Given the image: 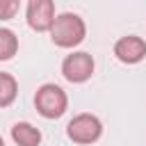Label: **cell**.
<instances>
[{
    "instance_id": "277c9868",
    "label": "cell",
    "mask_w": 146,
    "mask_h": 146,
    "mask_svg": "<svg viewBox=\"0 0 146 146\" xmlns=\"http://www.w3.org/2000/svg\"><path fill=\"white\" fill-rule=\"evenodd\" d=\"M94 57L84 50H78V52H71L66 55V59L62 62V75L73 82V84H80V82H87L91 75H94Z\"/></svg>"
},
{
    "instance_id": "7a4b0ae2",
    "label": "cell",
    "mask_w": 146,
    "mask_h": 146,
    "mask_svg": "<svg viewBox=\"0 0 146 146\" xmlns=\"http://www.w3.org/2000/svg\"><path fill=\"white\" fill-rule=\"evenodd\" d=\"M34 107L36 112L43 116V119H59L66 107H68V98H66V91L59 87V84H52V82H46L36 89L34 94Z\"/></svg>"
},
{
    "instance_id": "ba28073f",
    "label": "cell",
    "mask_w": 146,
    "mask_h": 146,
    "mask_svg": "<svg viewBox=\"0 0 146 146\" xmlns=\"http://www.w3.org/2000/svg\"><path fill=\"white\" fill-rule=\"evenodd\" d=\"M18 94V82L9 73H0V107H9L16 100Z\"/></svg>"
},
{
    "instance_id": "8992f818",
    "label": "cell",
    "mask_w": 146,
    "mask_h": 146,
    "mask_svg": "<svg viewBox=\"0 0 146 146\" xmlns=\"http://www.w3.org/2000/svg\"><path fill=\"white\" fill-rule=\"evenodd\" d=\"M114 55L123 64H137V62H141L146 57V41L141 36H137V34L121 36L114 43Z\"/></svg>"
},
{
    "instance_id": "30bf717a",
    "label": "cell",
    "mask_w": 146,
    "mask_h": 146,
    "mask_svg": "<svg viewBox=\"0 0 146 146\" xmlns=\"http://www.w3.org/2000/svg\"><path fill=\"white\" fill-rule=\"evenodd\" d=\"M18 11V0H0V21L14 18Z\"/></svg>"
},
{
    "instance_id": "9c48e42d",
    "label": "cell",
    "mask_w": 146,
    "mask_h": 146,
    "mask_svg": "<svg viewBox=\"0 0 146 146\" xmlns=\"http://www.w3.org/2000/svg\"><path fill=\"white\" fill-rule=\"evenodd\" d=\"M18 50V36L9 27H0V62H7Z\"/></svg>"
},
{
    "instance_id": "3957f363",
    "label": "cell",
    "mask_w": 146,
    "mask_h": 146,
    "mask_svg": "<svg viewBox=\"0 0 146 146\" xmlns=\"http://www.w3.org/2000/svg\"><path fill=\"white\" fill-rule=\"evenodd\" d=\"M66 135H68V139L75 141V144H94V141H98L100 135H103V123H100L98 116L84 112V114H78V116H73V119L68 121Z\"/></svg>"
},
{
    "instance_id": "6da1fadb",
    "label": "cell",
    "mask_w": 146,
    "mask_h": 146,
    "mask_svg": "<svg viewBox=\"0 0 146 146\" xmlns=\"http://www.w3.org/2000/svg\"><path fill=\"white\" fill-rule=\"evenodd\" d=\"M50 39L55 46L59 48H75L84 41L87 36V25L84 21L78 16V14H71V11H64L59 16H55L52 25H50Z\"/></svg>"
},
{
    "instance_id": "52a82bcc",
    "label": "cell",
    "mask_w": 146,
    "mask_h": 146,
    "mask_svg": "<svg viewBox=\"0 0 146 146\" xmlns=\"http://www.w3.org/2000/svg\"><path fill=\"white\" fill-rule=\"evenodd\" d=\"M11 139H14L18 146H39V144H41V130L34 128V125L27 123V121H21V123H14V128H11Z\"/></svg>"
},
{
    "instance_id": "5b68a950",
    "label": "cell",
    "mask_w": 146,
    "mask_h": 146,
    "mask_svg": "<svg viewBox=\"0 0 146 146\" xmlns=\"http://www.w3.org/2000/svg\"><path fill=\"white\" fill-rule=\"evenodd\" d=\"M55 21L52 0H27V25L36 32H48Z\"/></svg>"
},
{
    "instance_id": "8fae6325",
    "label": "cell",
    "mask_w": 146,
    "mask_h": 146,
    "mask_svg": "<svg viewBox=\"0 0 146 146\" xmlns=\"http://www.w3.org/2000/svg\"><path fill=\"white\" fill-rule=\"evenodd\" d=\"M0 146H5V141H2V137H0Z\"/></svg>"
}]
</instances>
